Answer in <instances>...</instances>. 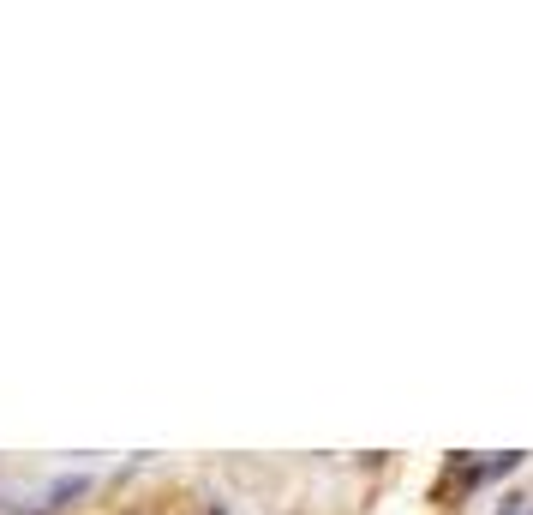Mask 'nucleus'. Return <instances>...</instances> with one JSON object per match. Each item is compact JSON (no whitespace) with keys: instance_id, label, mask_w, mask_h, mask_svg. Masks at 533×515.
Listing matches in <instances>:
<instances>
[]
</instances>
